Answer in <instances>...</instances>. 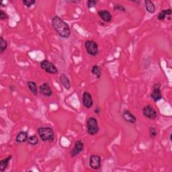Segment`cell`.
Returning <instances> with one entry per match:
<instances>
[{
  "mask_svg": "<svg viewBox=\"0 0 172 172\" xmlns=\"http://www.w3.org/2000/svg\"><path fill=\"white\" fill-rule=\"evenodd\" d=\"M101 157L97 155H91L90 157L89 164L91 169L94 170H98L101 167Z\"/></svg>",
  "mask_w": 172,
  "mask_h": 172,
  "instance_id": "8",
  "label": "cell"
},
{
  "mask_svg": "<svg viewBox=\"0 0 172 172\" xmlns=\"http://www.w3.org/2000/svg\"><path fill=\"white\" fill-rule=\"evenodd\" d=\"M8 48V42L3 38V36H0V54H3Z\"/></svg>",
  "mask_w": 172,
  "mask_h": 172,
  "instance_id": "21",
  "label": "cell"
},
{
  "mask_svg": "<svg viewBox=\"0 0 172 172\" xmlns=\"http://www.w3.org/2000/svg\"><path fill=\"white\" fill-rule=\"evenodd\" d=\"M144 117L150 120H155L157 117V111L151 105H147L143 109Z\"/></svg>",
  "mask_w": 172,
  "mask_h": 172,
  "instance_id": "7",
  "label": "cell"
},
{
  "mask_svg": "<svg viewBox=\"0 0 172 172\" xmlns=\"http://www.w3.org/2000/svg\"><path fill=\"white\" fill-rule=\"evenodd\" d=\"M133 3H137V4H141V1H140V0H139V1H132Z\"/></svg>",
  "mask_w": 172,
  "mask_h": 172,
  "instance_id": "30",
  "label": "cell"
},
{
  "mask_svg": "<svg viewBox=\"0 0 172 172\" xmlns=\"http://www.w3.org/2000/svg\"><path fill=\"white\" fill-rule=\"evenodd\" d=\"M97 14L101 19L105 22H110L112 20L111 13L107 10H101L97 12Z\"/></svg>",
  "mask_w": 172,
  "mask_h": 172,
  "instance_id": "13",
  "label": "cell"
},
{
  "mask_svg": "<svg viewBox=\"0 0 172 172\" xmlns=\"http://www.w3.org/2000/svg\"><path fill=\"white\" fill-rule=\"evenodd\" d=\"M161 84L160 83H155L152 87V92L151 94V97L155 102H157L162 99V94L161 90Z\"/></svg>",
  "mask_w": 172,
  "mask_h": 172,
  "instance_id": "6",
  "label": "cell"
},
{
  "mask_svg": "<svg viewBox=\"0 0 172 172\" xmlns=\"http://www.w3.org/2000/svg\"><path fill=\"white\" fill-rule=\"evenodd\" d=\"M29 138V133L27 131H22L18 133L16 137V141L18 143H23L28 141Z\"/></svg>",
  "mask_w": 172,
  "mask_h": 172,
  "instance_id": "15",
  "label": "cell"
},
{
  "mask_svg": "<svg viewBox=\"0 0 172 172\" xmlns=\"http://www.w3.org/2000/svg\"><path fill=\"white\" fill-rule=\"evenodd\" d=\"M59 80L63 86L67 90H69L71 89V84L70 80H69V77L65 75V74H63V73L61 74V75L60 76Z\"/></svg>",
  "mask_w": 172,
  "mask_h": 172,
  "instance_id": "14",
  "label": "cell"
},
{
  "mask_svg": "<svg viewBox=\"0 0 172 172\" xmlns=\"http://www.w3.org/2000/svg\"><path fill=\"white\" fill-rule=\"evenodd\" d=\"M27 141L30 144V145L34 146V145H36L37 144L39 143V140L38 137L34 134V135H32V136L29 137V138H28Z\"/></svg>",
  "mask_w": 172,
  "mask_h": 172,
  "instance_id": "22",
  "label": "cell"
},
{
  "mask_svg": "<svg viewBox=\"0 0 172 172\" xmlns=\"http://www.w3.org/2000/svg\"><path fill=\"white\" fill-rule=\"evenodd\" d=\"M37 131L42 141L53 142L55 141V133L52 128L49 127H39L37 129Z\"/></svg>",
  "mask_w": 172,
  "mask_h": 172,
  "instance_id": "2",
  "label": "cell"
},
{
  "mask_svg": "<svg viewBox=\"0 0 172 172\" xmlns=\"http://www.w3.org/2000/svg\"><path fill=\"white\" fill-rule=\"evenodd\" d=\"M86 127H87V132L90 135L94 136L99 132V126L97 120L94 117H89L87 119L86 121Z\"/></svg>",
  "mask_w": 172,
  "mask_h": 172,
  "instance_id": "3",
  "label": "cell"
},
{
  "mask_svg": "<svg viewBox=\"0 0 172 172\" xmlns=\"http://www.w3.org/2000/svg\"><path fill=\"white\" fill-rule=\"evenodd\" d=\"M27 86L32 94L34 96H37L38 95V86H37L36 83L33 81H27Z\"/></svg>",
  "mask_w": 172,
  "mask_h": 172,
  "instance_id": "17",
  "label": "cell"
},
{
  "mask_svg": "<svg viewBox=\"0 0 172 172\" xmlns=\"http://www.w3.org/2000/svg\"><path fill=\"white\" fill-rule=\"evenodd\" d=\"M85 48L88 55L92 57H96L99 53L98 44L94 40H88L85 43Z\"/></svg>",
  "mask_w": 172,
  "mask_h": 172,
  "instance_id": "4",
  "label": "cell"
},
{
  "mask_svg": "<svg viewBox=\"0 0 172 172\" xmlns=\"http://www.w3.org/2000/svg\"><path fill=\"white\" fill-rule=\"evenodd\" d=\"M97 2L96 1V0H88L87 2V8L90 9L91 8H94L96 6Z\"/></svg>",
  "mask_w": 172,
  "mask_h": 172,
  "instance_id": "26",
  "label": "cell"
},
{
  "mask_svg": "<svg viewBox=\"0 0 172 172\" xmlns=\"http://www.w3.org/2000/svg\"><path fill=\"white\" fill-rule=\"evenodd\" d=\"M40 67L42 69L49 74H57L58 73V69L55 65L49 61L47 59H44L40 63Z\"/></svg>",
  "mask_w": 172,
  "mask_h": 172,
  "instance_id": "5",
  "label": "cell"
},
{
  "mask_svg": "<svg viewBox=\"0 0 172 172\" xmlns=\"http://www.w3.org/2000/svg\"><path fill=\"white\" fill-rule=\"evenodd\" d=\"M114 10H115V11H119L120 12L124 13V12H127V9L125 8L124 6H123L122 5H121V4L117 3V4H115V5L114 6Z\"/></svg>",
  "mask_w": 172,
  "mask_h": 172,
  "instance_id": "23",
  "label": "cell"
},
{
  "mask_svg": "<svg viewBox=\"0 0 172 172\" xmlns=\"http://www.w3.org/2000/svg\"><path fill=\"white\" fill-rule=\"evenodd\" d=\"M122 118L128 124H134L137 122V118L128 109H124L122 112Z\"/></svg>",
  "mask_w": 172,
  "mask_h": 172,
  "instance_id": "11",
  "label": "cell"
},
{
  "mask_svg": "<svg viewBox=\"0 0 172 172\" xmlns=\"http://www.w3.org/2000/svg\"><path fill=\"white\" fill-rule=\"evenodd\" d=\"M83 149H84V143H83L82 141L78 140L76 141L75 144H74V146L70 152L71 157H75L77 156L83 151Z\"/></svg>",
  "mask_w": 172,
  "mask_h": 172,
  "instance_id": "9",
  "label": "cell"
},
{
  "mask_svg": "<svg viewBox=\"0 0 172 172\" xmlns=\"http://www.w3.org/2000/svg\"><path fill=\"white\" fill-rule=\"evenodd\" d=\"M65 2L69 3H80L81 1H76V0H73V1H68V0H67V1H65Z\"/></svg>",
  "mask_w": 172,
  "mask_h": 172,
  "instance_id": "29",
  "label": "cell"
},
{
  "mask_svg": "<svg viewBox=\"0 0 172 172\" xmlns=\"http://www.w3.org/2000/svg\"><path fill=\"white\" fill-rule=\"evenodd\" d=\"M22 3L26 8H29L32 6L34 5V4L36 3V1L35 0H23Z\"/></svg>",
  "mask_w": 172,
  "mask_h": 172,
  "instance_id": "25",
  "label": "cell"
},
{
  "mask_svg": "<svg viewBox=\"0 0 172 172\" xmlns=\"http://www.w3.org/2000/svg\"><path fill=\"white\" fill-rule=\"evenodd\" d=\"M91 71V73L94 76H95L96 78L100 79L101 77L102 70V67L100 65H95L93 66Z\"/></svg>",
  "mask_w": 172,
  "mask_h": 172,
  "instance_id": "20",
  "label": "cell"
},
{
  "mask_svg": "<svg viewBox=\"0 0 172 172\" xmlns=\"http://www.w3.org/2000/svg\"><path fill=\"white\" fill-rule=\"evenodd\" d=\"M39 91L42 95L46 97H50L53 95V90L49 85V83L45 82L42 83L39 86Z\"/></svg>",
  "mask_w": 172,
  "mask_h": 172,
  "instance_id": "12",
  "label": "cell"
},
{
  "mask_svg": "<svg viewBox=\"0 0 172 172\" xmlns=\"http://www.w3.org/2000/svg\"><path fill=\"white\" fill-rule=\"evenodd\" d=\"M145 8L148 13H154L156 11V8L154 3L149 0H145Z\"/></svg>",
  "mask_w": 172,
  "mask_h": 172,
  "instance_id": "18",
  "label": "cell"
},
{
  "mask_svg": "<svg viewBox=\"0 0 172 172\" xmlns=\"http://www.w3.org/2000/svg\"><path fill=\"white\" fill-rule=\"evenodd\" d=\"M12 159V155H10L0 161V171L2 172H3L6 171V169H7L9 164H10V161Z\"/></svg>",
  "mask_w": 172,
  "mask_h": 172,
  "instance_id": "16",
  "label": "cell"
},
{
  "mask_svg": "<svg viewBox=\"0 0 172 172\" xmlns=\"http://www.w3.org/2000/svg\"><path fill=\"white\" fill-rule=\"evenodd\" d=\"M82 104L83 106L87 109H90L93 106V105H94V101H93L90 93L87 91H84L83 93Z\"/></svg>",
  "mask_w": 172,
  "mask_h": 172,
  "instance_id": "10",
  "label": "cell"
},
{
  "mask_svg": "<svg viewBox=\"0 0 172 172\" xmlns=\"http://www.w3.org/2000/svg\"><path fill=\"white\" fill-rule=\"evenodd\" d=\"M100 112H101V110H100V108H99V107H96V108L94 110V113L96 114H97V115L100 114Z\"/></svg>",
  "mask_w": 172,
  "mask_h": 172,
  "instance_id": "28",
  "label": "cell"
},
{
  "mask_svg": "<svg viewBox=\"0 0 172 172\" xmlns=\"http://www.w3.org/2000/svg\"><path fill=\"white\" fill-rule=\"evenodd\" d=\"M149 136L151 138H155L157 135V129L153 127H149Z\"/></svg>",
  "mask_w": 172,
  "mask_h": 172,
  "instance_id": "24",
  "label": "cell"
},
{
  "mask_svg": "<svg viewBox=\"0 0 172 172\" xmlns=\"http://www.w3.org/2000/svg\"><path fill=\"white\" fill-rule=\"evenodd\" d=\"M51 24L57 33L63 39H68L71 36L70 27L67 22L58 16H55L51 20Z\"/></svg>",
  "mask_w": 172,
  "mask_h": 172,
  "instance_id": "1",
  "label": "cell"
},
{
  "mask_svg": "<svg viewBox=\"0 0 172 172\" xmlns=\"http://www.w3.org/2000/svg\"><path fill=\"white\" fill-rule=\"evenodd\" d=\"M8 18H9V16L6 12H4L2 10H0V20H5L8 19Z\"/></svg>",
  "mask_w": 172,
  "mask_h": 172,
  "instance_id": "27",
  "label": "cell"
},
{
  "mask_svg": "<svg viewBox=\"0 0 172 172\" xmlns=\"http://www.w3.org/2000/svg\"><path fill=\"white\" fill-rule=\"evenodd\" d=\"M172 11L170 8L165 9V10H163L157 16V19L160 21L165 20L167 16H171Z\"/></svg>",
  "mask_w": 172,
  "mask_h": 172,
  "instance_id": "19",
  "label": "cell"
},
{
  "mask_svg": "<svg viewBox=\"0 0 172 172\" xmlns=\"http://www.w3.org/2000/svg\"><path fill=\"white\" fill-rule=\"evenodd\" d=\"M171 135H172V134L171 133H170V137H169V139H170V141H171L172 140H171Z\"/></svg>",
  "mask_w": 172,
  "mask_h": 172,
  "instance_id": "31",
  "label": "cell"
}]
</instances>
